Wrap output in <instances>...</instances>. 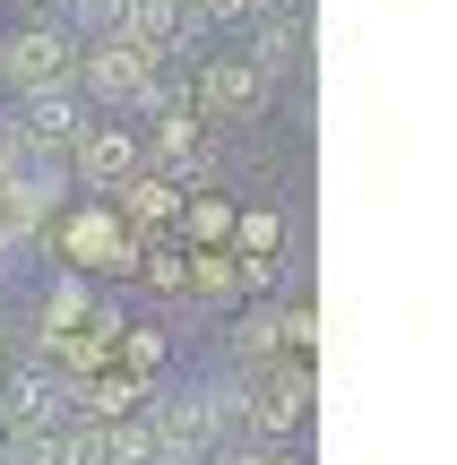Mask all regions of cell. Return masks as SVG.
Returning a JSON list of instances; mask_svg holds the SVG:
<instances>
[{
  "instance_id": "7c38bea8",
  "label": "cell",
  "mask_w": 457,
  "mask_h": 465,
  "mask_svg": "<svg viewBox=\"0 0 457 465\" xmlns=\"http://www.w3.org/2000/svg\"><path fill=\"white\" fill-rule=\"evenodd\" d=\"M17 465H69V457L52 449V440H17Z\"/></svg>"
},
{
  "instance_id": "3957f363",
  "label": "cell",
  "mask_w": 457,
  "mask_h": 465,
  "mask_svg": "<svg viewBox=\"0 0 457 465\" xmlns=\"http://www.w3.org/2000/svg\"><path fill=\"white\" fill-rule=\"evenodd\" d=\"M259 95H268V78H259L251 61H216L207 69V113L242 121V113H259Z\"/></svg>"
},
{
  "instance_id": "9c48e42d",
  "label": "cell",
  "mask_w": 457,
  "mask_h": 465,
  "mask_svg": "<svg viewBox=\"0 0 457 465\" xmlns=\"http://www.w3.org/2000/svg\"><path fill=\"white\" fill-rule=\"evenodd\" d=\"M44 414H52V388L17 380V388H9V422H44Z\"/></svg>"
},
{
  "instance_id": "8fae6325",
  "label": "cell",
  "mask_w": 457,
  "mask_h": 465,
  "mask_svg": "<svg viewBox=\"0 0 457 465\" xmlns=\"http://www.w3.org/2000/svg\"><path fill=\"white\" fill-rule=\"evenodd\" d=\"M164 155H199V121H190V113L164 121Z\"/></svg>"
},
{
  "instance_id": "277c9868",
  "label": "cell",
  "mask_w": 457,
  "mask_h": 465,
  "mask_svg": "<svg viewBox=\"0 0 457 465\" xmlns=\"http://www.w3.org/2000/svg\"><path fill=\"white\" fill-rule=\"evenodd\" d=\"M69 250H78V267H130V232L104 224V216H78V224H69Z\"/></svg>"
},
{
  "instance_id": "5bb4252c",
  "label": "cell",
  "mask_w": 457,
  "mask_h": 465,
  "mask_svg": "<svg viewBox=\"0 0 457 465\" xmlns=\"http://www.w3.org/2000/svg\"><path fill=\"white\" fill-rule=\"evenodd\" d=\"M0 353H9V319H0Z\"/></svg>"
},
{
  "instance_id": "5b68a950",
  "label": "cell",
  "mask_w": 457,
  "mask_h": 465,
  "mask_svg": "<svg viewBox=\"0 0 457 465\" xmlns=\"http://www.w3.org/2000/svg\"><path fill=\"white\" fill-rule=\"evenodd\" d=\"M251 414H259V431H293L303 422V380H259V397H251Z\"/></svg>"
},
{
  "instance_id": "8992f818",
  "label": "cell",
  "mask_w": 457,
  "mask_h": 465,
  "mask_svg": "<svg viewBox=\"0 0 457 465\" xmlns=\"http://www.w3.org/2000/svg\"><path fill=\"white\" fill-rule=\"evenodd\" d=\"M78 173H86V182H121V173H130V138H121V130L78 138Z\"/></svg>"
},
{
  "instance_id": "6da1fadb",
  "label": "cell",
  "mask_w": 457,
  "mask_h": 465,
  "mask_svg": "<svg viewBox=\"0 0 457 465\" xmlns=\"http://www.w3.org/2000/svg\"><path fill=\"white\" fill-rule=\"evenodd\" d=\"M69 35L61 26H17L9 44H0V78L17 86V95H61L69 86Z\"/></svg>"
},
{
  "instance_id": "52a82bcc",
  "label": "cell",
  "mask_w": 457,
  "mask_h": 465,
  "mask_svg": "<svg viewBox=\"0 0 457 465\" xmlns=\"http://www.w3.org/2000/svg\"><path fill=\"white\" fill-rule=\"evenodd\" d=\"M26 138H35V147H69V138H78V113H69V95H35Z\"/></svg>"
},
{
  "instance_id": "7a4b0ae2",
  "label": "cell",
  "mask_w": 457,
  "mask_h": 465,
  "mask_svg": "<svg viewBox=\"0 0 457 465\" xmlns=\"http://www.w3.org/2000/svg\"><path fill=\"white\" fill-rule=\"evenodd\" d=\"M147 78H155V52H138V44H95L86 52V86H95L104 104H130V95H147Z\"/></svg>"
},
{
  "instance_id": "ba28073f",
  "label": "cell",
  "mask_w": 457,
  "mask_h": 465,
  "mask_svg": "<svg viewBox=\"0 0 457 465\" xmlns=\"http://www.w3.org/2000/svg\"><path fill=\"white\" fill-rule=\"evenodd\" d=\"M173 207H182L173 182H130V216H173Z\"/></svg>"
},
{
  "instance_id": "4fadbf2b",
  "label": "cell",
  "mask_w": 457,
  "mask_h": 465,
  "mask_svg": "<svg viewBox=\"0 0 457 465\" xmlns=\"http://www.w3.org/2000/svg\"><path fill=\"white\" fill-rule=\"evenodd\" d=\"M242 242H251V250H276V216H242Z\"/></svg>"
},
{
  "instance_id": "30bf717a",
  "label": "cell",
  "mask_w": 457,
  "mask_h": 465,
  "mask_svg": "<svg viewBox=\"0 0 457 465\" xmlns=\"http://www.w3.org/2000/svg\"><path fill=\"white\" fill-rule=\"evenodd\" d=\"M78 397H86V405H95V414H121V405H130V397H138V388H130V380H86V388H78Z\"/></svg>"
}]
</instances>
